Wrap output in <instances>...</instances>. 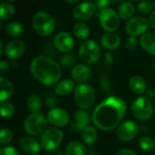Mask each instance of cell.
I'll use <instances>...</instances> for the list:
<instances>
[{"label":"cell","mask_w":155,"mask_h":155,"mask_svg":"<svg viewBox=\"0 0 155 155\" xmlns=\"http://www.w3.org/2000/svg\"><path fill=\"white\" fill-rule=\"evenodd\" d=\"M126 110L124 100L119 96H109L95 107L92 116L93 123L103 131H112L121 124Z\"/></svg>","instance_id":"6da1fadb"},{"label":"cell","mask_w":155,"mask_h":155,"mask_svg":"<svg viewBox=\"0 0 155 155\" xmlns=\"http://www.w3.org/2000/svg\"><path fill=\"white\" fill-rule=\"evenodd\" d=\"M30 71L36 81L46 86L56 84L62 75L60 64L46 55L35 57L31 62Z\"/></svg>","instance_id":"7a4b0ae2"},{"label":"cell","mask_w":155,"mask_h":155,"mask_svg":"<svg viewBox=\"0 0 155 155\" xmlns=\"http://www.w3.org/2000/svg\"><path fill=\"white\" fill-rule=\"evenodd\" d=\"M34 30L41 36H48L55 29L54 17L45 11H39L35 14L32 20Z\"/></svg>","instance_id":"3957f363"},{"label":"cell","mask_w":155,"mask_h":155,"mask_svg":"<svg viewBox=\"0 0 155 155\" xmlns=\"http://www.w3.org/2000/svg\"><path fill=\"white\" fill-rule=\"evenodd\" d=\"M74 101L83 110L91 108L95 101V92L88 84H79L74 88Z\"/></svg>","instance_id":"277c9868"},{"label":"cell","mask_w":155,"mask_h":155,"mask_svg":"<svg viewBox=\"0 0 155 155\" xmlns=\"http://www.w3.org/2000/svg\"><path fill=\"white\" fill-rule=\"evenodd\" d=\"M47 124V117H45V114L42 113H32L25 118L24 122V128L28 134L37 136L46 130Z\"/></svg>","instance_id":"5b68a950"},{"label":"cell","mask_w":155,"mask_h":155,"mask_svg":"<svg viewBox=\"0 0 155 155\" xmlns=\"http://www.w3.org/2000/svg\"><path fill=\"white\" fill-rule=\"evenodd\" d=\"M78 54L83 63L86 64H94L101 56L100 45L94 40H85L81 44Z\"/></svg>","instance_id":"8992f818"},{"label":"cell","mask_w":155,"mask_h":155,"mask_svg":"<svg viewBox=\"0 0 155 155\" xmlns=\"http://www.w3.org/2000/svg\"><path fill=\"white\" fill-rule=\"evenodd\" d=\"M64 139L63 132L57 127H51L46 129L40 137L41 147L45 151H56L61 145Z\"/></svg>","instance_id":"52a82bcc"},{"label":"cell","mask_w":155,"mask_h":155,"mask_svg":"<svg viewBox=\"0 0 155 155\" xmlns=\"http://www.w3.org/2000/svg\"><path fill=\"white\" fill-rule=\"evenodd\" d=\"M133 115L140 121H148L153 115V106L149 98L141 96L136 98L131 106Z\"/></svg>","instance_id":"ba28073f"},{"label":"cell","mask_w":155,"mask_h":155,"mask_svg":"<svg viewBox=\"0 0 155 155\" xmlns=\"http://www.w3.org/2000/svg\"><path fill=\"white\" fill-rule=\"evenodd\" d=\"M99 22L106 32H114L120 26V16L112 8H104L99 13Z\"/></svg>","instance_id":"9c48e42d"},{"label":"cell","mask_w":155,"mask_h":155,"mask_svg":"<svg viewBox=\"0 0 155 155\" xmlns=\"http://www.w3.org/2000/svg\"><path fill=\"white\" fill-rule=\"evenodd\" d=\"M149 26L148 20L144 16L138 15L133 17L127 22L125 25V31L129 36L137 37L145 34Z\"/></svg>","instance_id":"30bf717a"},{"label":"cell","mask_w":155,"mask_h":155,"mask_svg":"<svg viewBox=\"0 0 155 155\" xmlns=\"http://www.w3.org/2000/svg\"><path fill=\"white\" fill-rule=\"evenodd\" d=\"M139 134V126L134 121H125L122 123L116 132L117 137L122 142H130L136 138Z\"/></svg>","instance_id":"8fae6325"},{"label":"cell","mask_w":155,"mask_h":155,"mask_svg":"<svg viewBox=\"0 0 155 155\" xmlns=\"http://www.w3.org/2000/svg\"><path fill=\"white\" fill-rule=\"evenodd\" d=\"M96 12V5L90 1L82 2L73 10V16L79 22L89 20Z\"/></svg>","instance_id":"7c38bea8"},{"label":"cell","mask_w":155,"mask_h":155,"mask_svg":"<svg viewBox=\"0 0 155 155\" xmlns=\"http://www.w3.org/2000/svg\"><path fill=\"white\" fill-rule=\"evenodd\" d=\"M47 121L54 127H64L69 123L70 116L64 109L54 107L51 108L47 114Z\"/></svg>","instance_id":"4fadbf2b"},{"label":"cell","mask_w":155,"mask_h":155,"mask_svg":"<svg viewBox=\"0 0 155 155\" xmlns=\"http://www.w3.org/2000/svg\"><path fill=\"white\" fill-rule=\"evenodd\" d=\"M54 45L58 51L63 53H69L74 46V40L71 34L63 31L54 36Z\"/></svg>","instance_id":"5bb4252c"},{"label":"cell","mask_w":155,"mask_h":155,"mask_svg":"<svg viewBox=\"0 0 155 155\" xmlns=\"http://www.w3.org/2000/svg\"><path fill=\"white\" fill-rule=\"evenodd\" d=\"M25 46L23 41L15 39L9 42L5 48V54L11 60H16L21 57L25 52Z\"/></svg>","instance_id":"9a60e30c"},{"label":"cell","mask_w":155,"mask_h":155,"mask_svg":"<svg viewBox=\"0 0 155 155\" xmlns=\"http://www.w3.org/2000/svg\"><path fill=\"white\" fill-rule=\"evenodd\" d=\"M93 121L90 114L84 110H79L74 114V120L71 124V129L75 132H83V130L89 126V124Z\"/></svg>","instance_id":"2e32d148"},{"label":"cell","mask_w":155,"mask_h":155,"mask_svg":"<svg viewBox=\"0 0 155 155\" xmlns=\"http://www.w3.org/2000/svg\"><path fill=\"white\" fill-rule=\"evenodd\" d=\"M19 148L25 153L33 154L38 153L40 152L41 144L34 137H23L18 143Z\"/></svg>","instance_id":"e0dca14e"},{"label":"cell","mask_w":155,"mask_h":155,"mask_svg":"<svg viewBox=\"0 0 155 155\" xmlns=\"http://www.w3.org/2000/svg\"><path fill=\"white\" fill-rule=\"evenodd\" d=\"M101 45L106 50H115L121 45V37L114 32H106L101 37Z\"/></svg>","instance_id":"ac0fdd59"},{"label":"cell","mask_w":155,"mask_h":155,"mask_svg":"<svg viewBox=\"0 0 155 155\" xmlns=\"http://www.w3.org/2000/svg\"><path fill=\"white\" fill-rule=\"evenodd\" d=\"M72 77L78 83H84L91 76V69L86 64H75L71 72Z\"/></svg>","instance_id":"d6986e66"},{"label":"cell","mask_w":155,"mask_h":155,"mask_svg":"<svg viewBox=\"0 0 155 155\" xmlns=\"http://www.w3.org/2000/svg\"><path fill=\"white\" fill-rule=\"evenodd\" d=\"M140 44L143 49L149 54L155 56V33L147 32L140 38Z\"/></svg>","instance_id":"ffe728a7"},{"label":"cell","mask_w":155,"mask_h":155,"mask_svg":"<svg viewBox=\"0 0 155 155\" xmlns=\"http://www.w3.org/2000/svg\"><path fill=\"white\" fill-rule=\"evenodd\" d=\"M14 93V85L11 81L4 76L0 77V102L7 101Z\"/></svg>","instance_id":"44dd1931"},{"label":"cell","mask_w":155,"mask_h":155,"mask_svg":"<svg viewBox=\"0 0 155 155\" xmlns=\"http://www.w3.org/2000/svg\"><path fill=\"white\" fill-rule=\"evenodd\" d=\"M129 86L131 90L136 94H144L147 88L146 81L141 75H134L129 81Z\"/></svg>","instance_id":"7402d4cb"},{"label":"cell","mask_w":155,"mask_h":155,"mask_svg":"<svg viewBox=\"0 0 155 155\" xmlns=\"http://www.w3.org/2000/svg\"><path fill=\"white\" fill-rule=\"evenodd\" d=\"M135 9L131 1H124L121 3L118 8V14L121 19L129 21L134 17Z\"/></svg>","instance_id":"603a6c76"},{"label":"cell","mask_w":155,"mask_h":155,"mask_svg":"<svg viewBox=\"0 0 155 155\" xmlns=\"http://www.w3.org/2000/svg\"><path fill=\"white\" fill-rule=\"evenodd\" d=\"M74 88V83L71 79H64L59 81L54 86V93L59 96H64L72 92Z\"/></svg>","instance_id":"cb8c5ba5"},{"label":"cell","mask_w":155,"mask_h":155,"mask_svg":"<svg viewBox=\"0 0 155 155\" xmlns=\"http://www.w3.org/2000/svg\"><path fill=\"white\" fill-rule=\"evenodd\" d=\"M65 155H86L87 154V150L86 147L84 143L78 142V141H74L71 142L65 149Z\"/></svg>","instance_id":"d4e9b609"},{"label":"cell","mask_w":155,"mask_h":155,"mask_svg":"<svg viewBox=\"0 0 155 155\" xmlns=\"http://www.w3.org/2000/svg\"><path fill=\"white\" fill-rule=\"evenodd\" d=\"M82 138L85 144L88 146H93L97 141V132L94 127L87 126L82 132Z\"/></svg>","instance_id":"484cf974"},{"label":"cell","mask_w":155,"mask_h":155,"mask_svg":"<svg viewBox=\"0 0 155 155\" xmlns=\"http://www.w3.org/2000/svg\"><path fill=\"white\" fill-rule=\"evenodd\" d=\"M73 33L79 40H86L90 35L89 26L84 22H78L74 25Z\"/></svg>","instance_id":"4316f807"},{"label":"cell","mask_w":155,"mask_h":155,"mask_svg":"<svg viewBox=\"0 0 155 155\" xmlns=\"http://www.w3.org/2000/svg\"><path fill=\"white\" fill-rule=\"evenodd\" d=\"M24 25L19 22H10L5 26L6 34L11 37H19L24 33Z\"/></svg>","instance_id":"83f0119b"},{"label":"cell","mask_w":155,"mask_h":155,"mask_svg":"<svg viewBox=\"0 0 155 155\" xmlns=\"http://www.w3.org/2000/svg\"><path fill=\"white\" fill-rule=\"evenodd\" d=\"M42 106H43V101L36 94L30 95L26 100V107L32 113H39Z\"/></svg>","instance_id":"f1b7e54d"},{"label":"cell","mask_w":155,"mask_h":155,"mask_svg":"<svg viewBox=\"0 0 155 155\" xmlns=\"http://www.w3.org/2000/svg\"><path fill=\"white\" fill-rule=\"evenodd\" d=\"M15 12V8L13 5L6 3V2H2L0 4V18L2 21H5L10 19Z\"/></svg>","instance_id":"f546056e"},{"label":"cell","mask_w":155,"mask_h":155,"mask_svg":"<svg viewBox=\"0 0 155 155\" xmlns=\"http://www.w3.org/2000/svg\"><path fill=\"white\" fill-rule=\"evenodd\" d=\"M138 145L139 147L144 151V152H151L153 150H154L155 148V141L149 137V136H144V137H142L139 142H138Z\"/></svg>","instance_id":"4dcf8cb0"},{"label":"cell","mask_w":155,"mask_h":155,"mask_svg":"<svg viewBox=\"0 0 155 155\" xmlns=\"http://www.w3.org/2000/svg\"><path fill=\"white\" fill-rule=\"evenodd\" d=\"M15 106L11 103H9L7 101L1 103V104H0V113H1V115H2L3 118H7V119L11 118L15 114Z\"/></svg>","instance_id":"1f68e13d"},{"label":"cell","mask_w":155,"mask_h":155,"mask_svg":"<svg viewBox=\"0 0 155 155\" xmlns=\"http://www.w3.org/2000/svg\"><path fill=\"white\" fill-rule=\"evenodd\" d=\"M13 139V133L10 129L4 128L0 132V144L2 146H6L11 143Z\"/></svg>","instance_id":"d6a6232c"},{"label":"cell","mask_w":155,"mask_h":155,"mask_svg":"<svg viewBox=\"0 0 155 155\" xmlns=\"http://www.w3.org/2000/svg\"><path fill=\"white\" fill-rule=\"evenodd\" d=\"M75 63H76V57L74 54H68L61 58V65L65 69L74 67L75 65Z\"/></svg>","instance_id":"836d02e7"},{"label":"cell","mask_w":155,"mask_h":155,"mask_svg":"<svg viewBox=\"0 0 155 155\" xmlns=\"http://www.w3.org/2000/svg\"><path fill=\"white\" fill-rule=\"evenodd\" d=\"M139 12L143 15H147V14H151L152 10H153V5L150 1L147 0H142L137 6Z\"/></svg>","instance_id":"e575fe53"},{"label":"cell","mask_w":155,"mask_h":155,"mask_svg":"<svg viewBox=\"0 0 155 155\" xmlns=\"http://www.w3.org/2000/svg\"><path fill=\"white\" fill-rule=\"evenodd\" d=\"M0 155H20V153L13 146H3L0 150Z\"/></svg>","instance_id":"d590c367"},{"label":"cell","mask_w":155,"mask_h":155,"mask_svg":"<svg viewBox=\"0 0 155 155\" xmlns=\"http://www.w3.org/2000/svg\"><path fill=\"white\" fill-rule=\"evenodd\" d=\"M126 48L130 51H134L136 49L137 45H138V41L136 39V37L134 36H129V38L126 40Z\"/></svg>","instance_id":"8d00e7d4"},{"label":"cell","mask_w":155,"mask_h":155,"mask_svg":"<svg viewBox=\"0 0 155 155\" xmlns=\"http://www.w3.org/2000/svg\"><path fill=\"white\" fill-rule=\"evenodd\" d=\"M9 70V64L6 60H2L0 62V74H5Z\"/></svg>","instance_id":"74e56055"},{"label":"cell","mask_w":155,"mask_h":155,"mask_svg":"<svg viewBox=\"0 0 155 155\" xmlns=\"http://www.w3.org/2000/svg\"><path fill=\"white\" fill-rule=\"evenodd\" d=\"M112 0H96V6L103 10L104 8H106V6L111 3Z\"/></svg>","instance_id":"f35d334b"},{"label":"cell","mask_w":155,"mask_h":155,"mask_svg":"<svg viewBox=\"0 0 155 155\" xmlns=\"http://www.w3.org/2000/svg\"><path fill=\"white\" fill-rule=\"evenodd\" d=\"M116 155H138L135 152L130 149H121L117 152Z\"/></svg>","instance_id":"ab89813d"},{"label":"cell","mask_w":155,"mask_h":155,"mask_svg":"<svg viewBox=\"0 0 155 155\" xmlns=\"http://www.w3.org/2000/svg\"><path fill=\"white\" fill-rule=\"evenodd\" d=\"M148 22H149L150 27H152L153 29H155V10H153V11L150 14Z\"/></svg>","instance_id":"60d3db41"},{"label":"cell","mask_w":155,"mask_h":155,"mask_svg":"<svg viewBox=\"0 0 155 155\" xmlns=\"http://www.w3.org/2000/svg\"><path fill=\"white\" fill-rule=\"evenodd\" d=\"M104 56H105V62H106V64H109V65L112 64L113 62H114L113 54H112L111 53H109V52H106V53L104 54Z\"/></svg>","instance_id":"b9f144b4"},{"label":"cell","mask_w":155,"mask_h":155,"mask_svg":"<svg viewBox=\"0 0 155 155\" xmlns=\"http://www.w3.org/2000/svg\"><path fill=\"white\" fill-rule=\"evenodd\" d=\"M54 104H55V101H54V97H48V98L46 99V105H47L48 107L54 108Z\"/></svg>","instance_id":"7bdbcfd3"},{"label":"cell","mask_w":155,"mask_h":155,"mask_svg":"<svg viewBox=\"0 0 155 155\" xmlns=\"http://www.w3.org/2000/svg\"><path fill=\"white\" fill-rule=\"evenodd\" d=\"M146 97L149 99H153L155 97V90L154 89H149L146 91Z\"/></svg>","instance_id":"ee69618b"},{"label":"cell","mask_w":155,"mask_h":155,"mask_svg":"<svg viewBox=\"0 0 155 155\" xmlns=\"http://www.w3.org/2000/svg\"><path fill=\"white\" fill-rule=\"evenodd\" d=\"M86 155H99V153L97 152H94V151H90V152L87 153Z\"/></svg>","instance_id":"f6af8a7d"},{"label":"cell","mask_w":155,"mask_h":155,"mask_svg":"<svg viewBox=\"0 0 155 155\" xmlns=\"http://www.w3.org/2000/svg\"><path fill=\"white\" fill-rule=\"evenodd\" d=\"M64 1L67 3H70V4H74V3H77L79 0H64Z\"/></svg>","instance_id":"bcb514c9"},{"label":"cell","mask_w":155,"mask_h":155,"mask_svg":"<svg viewBox=\"0 0 155 155\" xmlns=\"http://www.w3.org/2000/svg\"><path fill=\"white\" fill-rule=\"evenodd\" d=\"M3 54V43L0 42V55Z\"/></svg>","instance_id":"7dc6e473"},{"label":"cell","mask_w":155,"mask_h":155,"mask_svg":"<svg viewBox=\"0 0 155 155\" xmlns=\"http://www.w3.org/2000/svg\"><path fill=\"white\" fill-rule=\"evenodd\" d=\"M128 1H134V2H137V1H142V0H128Z\"/></svg>","instance_id":"c3c4849f"},{"label":"cell","mask_w":155,"mask_h":155,"mask_svg":"<svg viewBox=\"0 0 155 155\" xmlns=\"http://www.w3.org/2000/svg\"><path fill=\"white\" fill-rule=\"evenodd\" d=\"M7 1H9V2H12V3H13V2H15L16 0H7Z\"/></svg>","instance_id":"681fc988"},{"label":"cell","mask_w":155,"mask_h":155,"mask_svg":"<svg viewBox=\"0 0 155 155\" xmlns=\"http://www.w3.org/2000/svg\"><path fill=\"white\" fill-rule=\"evenodd\" d=\"M29 155H37L36 153H33V154H29Z\"/></svg>","instance_id":"f907efd6"},{"label":"cell","mask_w":155,"mask_h":155,"mask_svg":"<svg viewBox=\"0 0 155 155\" xmlns=\"http://www.w3.org/2000/svg\"><path fill=\"white\" fill-rule=\"evenodd\" d=\"M154 69H155V60H154Z\"/></svg>","instance_id":"816d5d0a"},{"label":"cell","mask_w":155,"mask_h":155,"mask_svg":"<svg viewBox=\"0 0 155 155\" xmlns=\"http://www.w3.org/2000/svg\"><path fill=\"white\" fill-rule=\"evenodd\" d=\"M45 155H54V154H45Z\"/></svg>","instance_id":"f5cc1de1"}]
</instances>
